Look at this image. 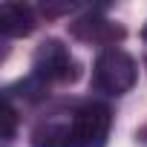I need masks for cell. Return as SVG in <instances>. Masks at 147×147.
I'll return each instance as SVG.
<instances>
[{"instance_id": "obj_6", "label": "cell", "mask_w": 147, "mask_h": 147, "mask_svg": "<svg viewBox=\"0 0 147 147\" xmlns=\"http://www.w3.org/2000/svg\"><path fill=\"white\" fill-rule=\"evenodd\" d=\"M32 147H75L69 136V121L58 118V121H43L35 133H32Z\"/></svg>"}, {"instance_id": "obj_5", "label": "cell", "mask_w": 147, "mask_h": 147, "mask_svg": "<svg viewBox=\"0 0 147 147\" xmlns=\"http://www.w3.org/2000/svg\"><path fill=\"white\" fill-rule=\"evenodd\" d=\"M38 18L32 6L23 3H0V32L9 38H23L29 32H35Z\"/></svg>"}, {"instance_id": "obj_3", "label": "cell", "mask_w": 147, "mask_h": 147, "mask_svg": "<svg viewBox=\"0 0 147 147\" xmlns=\"http://www.w3.org/2000/svg\"><path fill=\"white\" fill-rule=\"evenodd\" d=\"M32 75L43 84L49 81H72L75 78V61H72L69 49L55 40V38H46L35 55H32Z\"/></svg>"}, {"instance_id": "obj_2", "label": "cell", "mask_w": 147, "mask_h": 147, "mask_svg": "<svg viewBox=\"0 0 147 147\" xmlns=\"http://www.w3.org/2000/svg\"><path fill=\"white\" fill-rule=\"evenodd\" d=\"M69 136L75 147H104L110 127H113V113L107 104L87 101L75 113H69Z\"/></svg>"}, {"instance_id": "obj_4", "label": "cell", "mask_w": 147, "mask_h": 147, "mask_svg": "<svg viewBox=\"0 0 147 147\" xmlns=\"http://www.w3.org/2000/svg\"><path fill=\"white\" fill-rule=\"evenodd\" d=\"M72 35L87 40V43H104L110 49V46H115V40L124 38V29L115 26V23H110V20H104V18L92 15V18H84L78 23H72Z\"/></svg>"}, {"instance_id": "obj_1", "label": "cell", "mask_w": 147, "mask_h": 147, "mask_svg": "<svg viewBox=\"0 0 147 147\" xmlns=\"http://www.w3.org/2000/svg\"><path fill=\"white\" fill-rule=\"evenodd\" d=\"M138 78V66L133 55H127L118 46L101 49L92 63V87L104 95H124Z\"/></svg>"}, {"instance_id": "obj_7", "label": "cell", "mask_w": 147, "mask_h": 147, "mask_svg": "<svg viewBox=\"0 0 147 147\" xmlns=\"http://www.w3.org/2000/svg\"><path fill=\"white\" fill-rule=\"evenodd\" d=\"M144 40H147V26H144Z\"/></svg>"}]
</instances>
